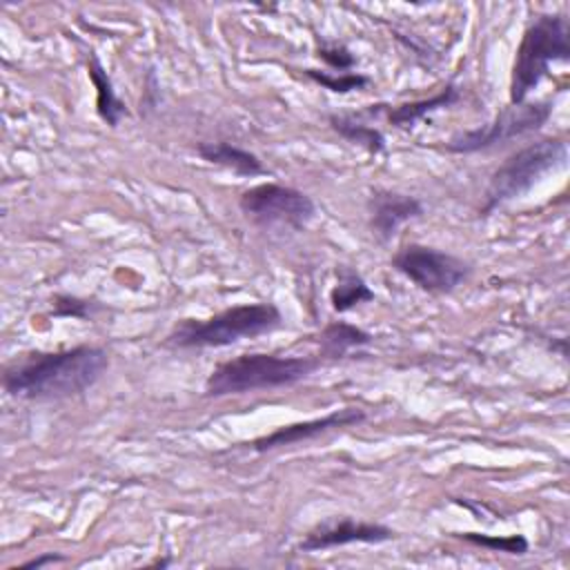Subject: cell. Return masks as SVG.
I'll return each mask as SVG.
<instances>
[{
    "mask_svg": "<svg viewBox=\"0 0 570 570\" xmlns=\"http://www.w3.org/2000/svg\"><path fill=\"white\" fill-rule=\"evenodd\" d=\"M459 537L472 546L488 548L492 552H505V554H525L528 552V539L523 534L497 537V534H481V532H463Z\"/></svg>",
    "mask_w": 570,
    "mask_h": 570,
    "instance_id": "19",
    "label": "cell"
},
{
    "mask_svg": "<svg viewBox=\"0 0 570 570\" xmlns=\"http://www.w3.org/2000/svg\"><path fill=\"white\" fill-rule=\"evenodd\" d=\"M96 309V303L89 298L71 296V294H56L51 301V316L56 318H87Z\"/></svg>",
    "mask_w": 570,
    "mask_h": 570,
    "instance_id": "20",
    "label": "cell"
},
{
    "mask_svg": "<svg viewBox=\"0 0 570 570\" xmlns=\"http://www.w3.org/2000/svg\"><path fill=\"white\" fill-rule=\"evenodd\" d=\"M87 73H89V80L96 89V114H98V118L109 127H118L120 120L127 116V105L118 98L109 73L105 71L102 62L98 60V56L94 51H89V58H87Z\"/></svg>",
    "mask_w": 570,
    "mask_h": 570,
    "instance_id": "14",
    "label": "cell"
},
{
    "mask_svg": "<svg viewBox=\"0 0 570 570\" xmlns=\"http://www.w3.org/2000/svg\"><path fill=\"white\" fill-rule=\"evenodd\" d=\"M392 267L430 294L454 292L472 272L463 258L430 245L407 243L392 256Z\"/></svg>",
    "mask_w": 570,
    "mask_h": 570,
    "instance_id": "7",
    "label": "cell"
},
{
    "mask_svg": "<svg viewBox=\"0 0 570 570\" xmlns=\"http://www.w3.org/2000/svg\"><path fill=\"white\" fill-rule=\"evenodd\" d=\"M568 145L561 138H541L508 156L490 176L479 216H490L499 205L528 194L548 171L566 165Z\"/></svg>",
    "mask_w": 570,
    "mask_h": 570,
    "instance_id": "5",
    "label": "cell"
},
{
    "mask_svg": "<svg viewBox=\"0 0 570 570\" xmlns=\"http://www.w3.org/2000/svg\"><path fill=\"white\" fill-rule=\"evenodd\" d=\"M327 122L343 140L363 147L367 154H381L385 149V136L374 125H367L347 114H330Z\"/></svg>",
    "mask_w": 570,
    "mask_h": 570,
    "instance_id": "17",
    "label": "cell"
},
{
    "mask_svg": "<svg viewBox=\"0 0 570 570\" xmlns=\"http://www.w3.org/2000/svg\"><path fill=\"white\" fill-rule=\"evenodd\" d=\"M305 76L321 85L323 89H330L334 94H350V91H358L363 87L370 85V78L365 73H358V71H343V73H334V71H321V69H303Z\"/></svg>",
    "mask_w": 570,
    "mask_h": 570,
    "instance_id": "18",
    "label": "cell"
},
{
    "mask_svg": "<svg viewBox=\"0 0 570 570\" xmlns=\"http://www.w3.org/2000/svg\"><path fill=\"white\" fill-rule=\"evenodd\" d=\"M461 98L459 89L454 85H445L439 94L412 102H401V105H383L385 118L392 127L396 129H412L419 120L428 118L434 111L452 107Z\"/></svg>",
    "mask_w": 570,
    "mask_h": 570,
    "instance_id": "12",
    "label": "cell"
},
{
    "mask_svg": "<svg viewBox=\"0 0 570 570\" xmlns=\"http://www.w3.org/2000/svg\"><path fill=\"white\" fill-rule=\"evenodd\" d=\"M196 154L212 163V165H218V167H225L229 171H234L236 176H245V178H252V176H258V174H265V167L261 163V158L256 154H252L249 149H243L234 142H227V140H216V142H198L196 145Z\"/></svg>",
    "mask_w": 570,
    "mask_h": 570,
    "instance_id": "13",
    "label": "cell"
},
{
    "mask_svg": "<svg viewBox=\"0 0 570 570\" xmlns=\"http://www.w3.org/2000/svg\"><path fill=\"white\" fill-rule=\"evenodd\" d=\"M283 325V314L274 303H243L209 318H183L167 334L165 345L176 350L227 347L243 338L269 334Z\"/></svg>",
    "mask_w": 570,
    "mask_h": 570,
    "instance_id": "2",
    "label": "cell"
},
{
    "mask_svg": "<svg viewBox=\"0 0 570 570\" xmlns=\"http://www.w3.org/2000/svg\"><path fill=\"white\" fill-rule=\"evenodd\" d=\"M107 365L109 356L98 345L33 352L4 370L2 387L18 399H69L96 385Z\"/></svg>",
    "mask_w": 570,
    "mask_h": 570,
    "instance_id": "1",
    "label": "cell"
},
{
    "mask_svg": "<svg viewBox=\"0 0 570 570\" xmlns=\"http://www.w3.org/2000/svg\"><path fill=\"white\" fill-rule=\"evenodd\" d=\"M321 365L316 356H278L267 352L240 354L223 361L205 381V396L223 399L256 390L294 385L307 379Z\"/></svg>",
    "mask_w": 570,
    "mask_h": 570,
    "instance_id": "3",
    "label": "cell"
},
{
    "mask_svg": "<svg viewBox=\"0 0 570 570\" xmlns=\"http://www.w3.org/2000/svg\"><path fill=\"white\" fill-rule=\"evenodd\" d=\"M365 421V410L361 407H343V410H334L325 416H316L309 421H301V423H289L283 425L265 436H258L252 441V450L254 452H269L276 448H285V445H294V443H303L309 439H316L330 430H341V428H352Z\"/></svg>",
    "mask_w": 570,
    "mask_h": 570,
    "instance_id": "9",
    "label": "cell"
},
{
    "mask_svg": "<svg viewBox=\"0 0 570 570\" xmlns=\"http://www.w3.org/2000/svg\"><path fill=\"white\" fill-rule=\"evenodd\" d=\"M370 301H374V292L370 289L365 278L356 269L341 265L336 269V285L330 292L332 309L341 314V312H350L356 305L370 303Z\"/></svg>",
    "mask_w": 570,
    "mask_h": 570,
    "instance_id": "16",
    "label": "cell"
},
{
    "mask_svg": "<svg viewBox=\"0 0 570 570\" xmlns=\"http://www.w3.org/2000/svg\"><path fill=\"white\" fill-rule=\"evenodd\" d=\"M552 114V100H537V102H519V105H508L501 114L494 116L492 122L461 131L452 136L445 142V149L450 154H476L492 149L501 142H508L512 138L532 134L546 125V120Z\"/></svg>",
    "mask_w": 570,
    "mask_h": 570,
    "instance_id": "6",
    "label": "cell"
},
{
    "mask_svg": "<svg viewBox=\"0 0 570 570\" xmlns=\"http://www.w3.org/2000/svg\"><path fill=\"white\" fill-rule=\"evenodd\" d=\"M238 207L261 227L285 225L303 229L316 216V205L305 191L278 183H261L245 189L238 198Z\"/></svg>",
    "mask_w": 570,
    "mask_h": 570,
    "instance_id": "8",
    "label": "cell"
},
{
    "mask_svg": "<svg viewBox=\"0 0 570 570\" xmlns=\"http://www.w3.org/2000/svg\"><path fill=\"white\" fill-rule=\"evenodd\" d=\"M316 58L323 60L330 69H334V73H343L350 71L356 65L354 53L341 45V42H323L316 47Z\"/></svg>",
    "mask_w": 570,
    "mask_h": 570,
    "instance_id": "21",
    "label": "cell"
},
{
    "mask_svg": "<svg viewBox=\"0 0 570 570\" xmlns=\"http://www.w3.org/2000/svg\"><path fill=\"white\" fill-rule=\"evenodd\" d=\"M372 343V334L345 323V321H334L330 325L323 327V332L318 334V358H343L354 350H361L365 345Z\"/></svg>",
    "mask_w": 570,
    "mask_h": 570,
    "instance_id": "15",
    "label": "cell"
},
{
    "mask_svg": "<svg viewBox=\"0 0 570 570\" xmlns=\"http://www.w3.org/2000/svg\"><path fill=\"white\" fill-rule=\"evenodd\" d=\"M396 539V532L383 523L341 519L330 525L314 528L305 534V539L296 546L298 552H318L327 548L350 546V543H385Z\"/></svg>",
    "mask_w": 570,
    "mask_h": 570,
    "instance_id": "10",
    "label": "cell"
},
{
    "mask_svg": "<svg viewBox=\"0 0 570 570\" xmlns=\"http://www.w3.org/2000/svg\"><path fill=\"white\" fill-rule=\"evenodd\" d=\"M570 58L566 13H539L525 27L510 76V105L525 102L539 87L552 62Z\"/></svg>",
    "mask_w": 570,
    "mask_h": 570,
    "instance_id": "4",
    "label": "cell"
},
{
    "mask_svg": "<svg viewBox=\"0 0 570 570\" xmlns=\"http://www.w3.org/2000/svg\"><path fill=\"white\" fill-rule=\"evenodd\" d=\"M370 212V229L372 234L385 243L390 240L401 225L423 216L425 207L416 196L392 191V189H374L367 200Z\"/></svg>",
    "mask_w": 570,
    "mask_h": 570,
    "instance_id": "11",
    "label": "cell"
},
{
    "mask_svg": "<svg viewBox=\"0 0 570 570\" xmlns=\"http://www.w3.org/2000/svg\"><path fill=\"white\" fill-rule=\"evenodd\" d=\"M65 561V554L60 552H42L40 557H33L29 561H24L20 566V570H33V568H42V566H51V563H62Z\"/></svg>",
    "mask_w": 570,
    "mask_h": 570,
    "instance_id": "22",
    "label": "cell"
}]
</instances>
